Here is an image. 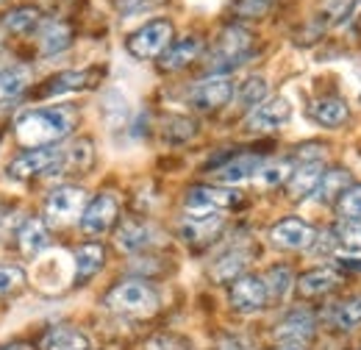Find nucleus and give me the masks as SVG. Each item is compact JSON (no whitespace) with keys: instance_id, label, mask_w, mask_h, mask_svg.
I'll return each mask as SVG.
<instances>
[{"instance_id":"obj_1","label":"nucleus","mask_w":361,"mask_h":350,"mask_svg":"<svg viewBox=\"0 0 361 350\" xmlns=\"http://www.w3.org/2000/svg\"><path fill=\"white\" fill-rule=\"evenodd\" d=\"M78 126V109L75 106H47V109H34L25 111L14 131L20 145L25 147H50L56 142H61L70 131H75Z\"/></svg>"},{"instance_id":"obj_2","label":"nucleus","mask_w":361,"mask_h":350,"mask_svg":"<svg viewBox=\"0 0 361 350\" xmlns=\"http://www.w3.org/2000/svg\"><path fill=\"white\" fill-rule=\"evenodd\" d=\"M253 53V34L242 25H226L206 59V73L209 76H226L236 70L242 61H247Z\"/></svg>"},{"instance_id":"obj_3","label":"nucleus","mask_w":361,"mask_h":350,"mask_svg":"<svg viewBox=\"0 0 361 350\" xmlns=\"http://www.w3.org/2000/svg\"><path fill=\"white\" fill-rule=\"evenodd\" d=\"M106 306L126 317H153L161 306V301H159V292L147 281L131 278V281L111 286V292L106 295Z\"/></svg>"},{"instance_id":"obj_4","label":"nucleus","mask_w":361,"mask_h":350,"mask_svg":"<svg viewBox=\"0 0 361 350\" xmlns=\"http://www.w3.org/2000/svg\"><path fill=\"white\" fill-rule=\"evenodd\" d=\"M173 34H176V28H173L170 20H150V23H145L142 28H136L134 34L128 37L126 47L139 61L161 59L164 50L173 44Z\"/></svg>"},{"instance_id":"obj_5","label":"nucleus","mask_w":361,"mask_h":350,"mask_svg":"<svg viewBox=\"0 0 361 350\" xmlns=\"http://www.w3.org/2000/svg\"><path fill=\"white\" fill-rule=\"evenodd\" d=\"M87 206H90V198L81 186H59L47 195L45 217L53 225H70L78 217H84Z\"/></svg>"},{"instance_id":"obj_6","label":"nucleus","mask_w":361,"mask_h":350,"mask_svg":"<svg viewBox=\"0 0 361 350\" xmlns=\"http://www.w3.org/2000/svg\"><path fill=\"white\" fill-rule=\"evenodd\" d=\"M186 100L197 111H220L233 100V81L228 76H209L189 89Z\"/></svg>"},{"instance_id":"obj_7","label":"nucleus","mask_w":361,"mask_h":350,"mask_svg":"<svg viewBox=\"0 0 361 350\" xmlns=\"http://www.w3.org/2000/svg\"><path fill=\"white\" fill-rule=\"evenodd\" d=\"M239 203H242V195L236 189H226V186H192L183 200L189 215H209V212H220V209H233Z\"/></svg>"},{"instance_id":"obj_8","label":"nucleus","mask_w":361,"mask_h":350,"mask_svg":"<svg viewBox=\"0 0 361 350\" xmlns=\"http://www.w3.org/2000/svg\"><path fill=\"white\" fill-rule=\"evenodd\" d=\"M270 242L283 251H309L314 248L317 231L312 222L300 217H283L270 228Z\"/></svg>"},{"instance_id":"obj_9","label":"nucleus","mask_w":361,"mask_h":350,"mask_svg":"<svg viewBox=\"0 0 361 350\" xmlns=\"http://www.w3.org/2000/svg\"><path fill=\"white\" fill-rule=\"evenodd\" d=\"M61 159V150H56L53 145L50 147H31L20 156H14L6 167V175L14 178V181H25V178H34V175H47L53 170V164Z\"/></svg>"},{"instance_id":"obj_10","label":"nucleus","mask_w":361,"mask_h":350,"mask_svg":"<svg viewBox=\"0 0 361 350\" xmlns=\"http://www.w3.org/2000/svg\"><path fill=\"white\" fill-rule=\"evenodd\" d=\"M270 303V292H267V281L259 275H242L231 284V306L239 314H253Z\"/></svg>"},{"instance_id":"obj_11","label":"nucleus","mask_w":361,"mask_h":350,"mask_svg":"<svg viewBox=\"0 0 361 350\" xmlns=\"http://www.w3.org/2000/svg\"><path fill=\"white\" fill-rule=\"evenodd\" d=\"M103 76H106V70H103V67H90V70H67V73H59V76L47 78L37 95H39V97H56V95H67V92L94 89L100 81H103Z\"/></svg>"},{"instance_id":"obj_12","label":"nucleus","mask_w":361,"mask_h":350,"mask_svg":"<svg viewBox=\"0 0 361 350\" xmlns=\"http://www.w3.org/2000/svg\"><path fill=\"white\" fill-rule=\"evenodd\" d=\"M117 215H120V200L109 192L92 198L84 217H81V231L87 236H103L106 231H111V225L117 222Z\"/></svg>"},{"instance_id":"obj_13","label":"nucleus","mask_w":361,"mask_h":350,"mask_svg":"<svg viewBox=\"0 0 361 350\" xmlns=\"http://www.w3.org/2000/svg\"><path fill=\"white\" fill-rule=\"evenodd\" d=\"M292 117V106L286 97H267L264 103H259L256 109H250L247 114V131L253 133H270L281 126H286Z\"/></svg>"},{"instance_id":"obj_14","label":"nucleus","mask_w":361,"mask_h":350,"mask_svg":"<svg viewBox=\"0 0 361 350\" xmlns=\"http://www.w3.org/2000/svg\"><path fill=\"white\" fill-rule=\"evenodd\" d=\"M226 228V219L220 212H209V215H189V217L180 219V236L183 242L200 248V245H209L214 242Z\"/></svg>"},{"instance_id":"obj_15","label":"nucleus","mask_w":361,"mask_h":350,"mask_svg":"<svg viewBox=\"0 0 361 350\" xmlns=\"http://www.w3.org/2000/svg\"><path fill=\"white\" fill-rule=\"evenodd\" d=\"M314 314L306 308H295L275 325V339L283 345H306L314 337Z\"/></svg>"},{"instance_id":"obj_16","label":"nucleus","mask_w":361,"mask_h":350,"mask_svg":"<svg viewBox=\"0 0 361 350\" xmlns=\"http://www.w3.org/2000/svg\"><path fill=\"white\" fill-rule=\"evenodd\" d=\"M159 239V231L147 222V219H126L120 228H117V248L123 253H139V251H147L153 242Z\"/></svg>"},{"instance_id":"obj_17","label":"nucleus","mask_w":361,"mask_h":350,"mask_svg":"<svg viewBox=\"0 0 361 350\" xmlns=\"http://www.w3.org/2000/svg\"><path fill=\"white\" fill-rule=\"evenodd\" d=\"M262 167H264V162L259 153H239V156H231L226 164L214 167V178L220 183H242V181L259 175Z\"/></svg>"},{"instance_id":"obj_18","label":"nucleus","mask_w":361,"mask_h":350,"mask_svg":"<svg viewBox=\"0 0 361 350\" xmlns=\"http://www.w3.org/2000/svg\"><path fill=\"white\" fill-rule=\"evenodd\" d=\"M322 175H325V164L322 162H309V164H300L292 178L286 181V195H289V200H306V198H312L317 192V186H319V181H322Z\"/></svg>"},{"instance_id":"obj_19","label":"nucleus","mask_w":361,"mask_h":350,"mask_svg":"<svg viewBox=\"0 0 361 350\" xmlns=\"http://www.w3.org/2000/svg\"><path fill=\"white\" fill-rule=\"evenodd\" d=\"M200 50H203L200 37H183V40L173 42L164 50V56L159 59V67H161L164 73H178V70L189 67V64L200 56Z\"/></svg>"},{"instance_id":"obj_20","label":"nucleus","mask_w":361,"mask_h":350,"mask_svg":"<svg viewBox=\"0 0 361 350\" xmlns=\"http://www.w3.org/2000/svg\"><path fill=\"white\" fill-rule=\"evenodd\" d=\"M342 284V275L334 270V267H317V270H309L298 278V292L303 298H319V295H328L334 292L336 286Z\"/></svg>"},{"instance_id":"obj_21","label":"nucleus","mask_w":361,"mask_h":350,"mask_svg":"<svg viewBox=\"0 0 361 350\" xmlns=\"http://www.w3.org/2000/svg\"><path fill=\"white\" fill-rule=\"evenodd\" d=\"M309 117L322 128H342L350 117V109L339 97H319L309 106Z\"/></svg>"},{"instance_id":"obj_22","label":"nucleus","mask_w":361,"mask_h":350,"mask_svg":"<svg viewBox=\"0 0 361 350\" xmlns=\"http://www.w3.org/2000/svg\"><path fill=\"white\" fill-rule=\"evenodd\" d=\"M73 44V25L64 20H45L39 28V53L59 56Z\"/></svg>"},{"instance_id":"obj_23","label":"nucleus","mask_w":361,"mask_h":350,"mask_svg":"<svg viewBox=\"0 0 361 350\" xmlns=\"http://www.w3.org/2000/svg\"><path fill=\"white\" fill-rule=\"evenodd\" d=\"M17 242H20V251L28 256V259H34V256H39L42 251H47V245H50V231H47L45 219L39 217H28L23 225H20V231H17Z\"/></svg>"},{"instance_id":"obj_24","label":"nucleus","mask_w":361,"mask_h":350,"mask_svg":"<svg viewBox=\"0 0 361 350\" xmlns=\"http://www.w3.org/2000/svg\"><path fill=\"white\" fill-rule=\"evenodd\" d=\"M42 23H45V17L37 6H17V8H8L3 14V28L8 34H17V37H28V34L39 31Z\"/></svg>"},{"instance_id":"obj_25","label":"nucleus","mask_w":361,"mask_h":350,"mask_svg":"<svg viewBox=\"0 0 361 350\" xmlns=\"http://www.w3.org/2000/svg\"><path fill=\"white\" fill-rule=\"evenodd\" d=\"M94 162V147L90 139H78L67 153H61V159L53 164V170L47 175H61V173H84L90 170Z\"/></svg>"},{"instance_id":"obj_26","label":"nucleus","mask_w":361,"mask_h":350,"mask_svg":"<svg viewBox=\"0 0 361 350\" xmlns=\"http://www.w3.org/2000/svg\"><path fill=\"white\" fill-rule=\"evenodd\" d=\"M350 186H353L350 170H345V167H331V170H325V175H322L314 198L319 203H339V198H342Z\"/></svg>"},{"instance_id":"obj_27","label":"nucleus","mask_w":361,"mask_h":350,"mask_svg":"<svg viewBox=\"0 0 361 350\" xmlns=\"http://www.w3.org/2000/svg\"><path fill=\"white\" fill-rule=\"evenodd\" d=\"M106 262V251H103V245L100 242H87V245H81L78 251H75V286H81V284H87L92 275H97V270L103 267Z\"/></svg>"},{"instance_id":"obj_28","label":"nucleus","mask_w":361,"mask_h":350,"mask_svg":"<svg viewBox=\"0 0 361 350\" xmlns=\"http://www.w3.org/2000/svg\"><path fill=\"white\" fill-rule=\"evenodd\" d=\"M31 81H34V73L25 64H14V67L0 70V103H8L14 97H20L25 89L31 87Z\"/></svg>"},{"instance_id":"obj_29","label":"nucleus","mask_w":361,"mask_h":350,"mask_svg":"<svg viewBox=\"0 0 361 350\" xmlns=\"http://www.w3.org/2000/svg\"><path fill=\"white\" fill-rule=\"evenodd\" d=\"M250 264V253L245 251H228L226 256H220L212 267V278L220 284H233L236 278H242V272Z\"/></svg>"},{"instance_id":"obj_30","label":"nucleus","mask_w":361,"mask_h":350,"mask_svg":"<svg viewBox=\"0 0 361 350\" xmlns=\"http://www.w3.org/2000/svg\"><path fill=\"white\" fill-rule=\"evenodd\" d=\"M42 350H90V339L75 328H50L42 337Z\"/></svg>"},{"instance_id":"obj_31","label":"nucleus","mask_w":361,"mask_h":350,"mask_svg":"<svg viewBox=\"0 0 361 350\" xmlns=\"http://www.w3.org/2000/svg\"><path fill=\"white\" fill-rule=\"evenodd\" d=\"M195 133H197L195 120L180 117V114H170V117H164V123H161V136H164V142H170V145L189 142Z\"/></svg>"},{"instance_id":"obj_32","label":"nucleus","mask_w":361,"mask_h":350,"mask_svg":"<svg viewBox=\"0 0 361 350\" xmlns=\"http://www.w3.org/2000/svg\"><path fill=\"white\" fill-rule=\"evenodd\" d=\"M331 320H334V325L342 328V331L361 325V295H353V298L336 303L334 311H331Z\"/></svg>"},{"instance_id":"obj_33","label":"nucleus","mask_w":361,"mask_h":350,"mask_svg":"<svg viewBox=\"0 0 361 350\" xmlns=\"http://www.w3.org/2000/svg\"><path fill=\"white\" fill-rule=\"evenodd\" d=\"M264 281H267V292H270L272 303L286 301L289 289L295 286V278H292V270H289V267H272Z\"/></svg>"},{"instance_id":"obj_34","label":"nucleus","mask_w":361,"mask_h":350,"mask_svg":"<svg viewBox=\"0 0 361 350\" xmlns=\"http://www.w3.org/2000/svg\"><path fill=\"white\" fill-rule=\"evenodd\" d=\"M292 164H289V159H275V162H264V167L259 170V183L264 186V189H275V186H281V183H286L289 178H292Z\"/></svg>"},{"instance_id":"obj_35","label":"nucleus","mask_w":361,"mask_h":350,"mask_svg":"<svg viewBox=\"0 0 361 350\" xmlns=\"http://www.w3.org/2000/svg\"><path fill=\"white\" fill-rule=\"evenodd\" d=\"M334 239L348 253H361V219H339V225L334 228Z\"/></svg>"},{"instance_id":"obj_36","label":"nucleus","mask_w":361,"mask_h":350,"mask_svg":"<svg viewBox=\"0 0 361 350\" xmlns=\"http://www.w3.org/2000/svg\"><path fill=\"white\" fill-rule=\"evenodd\" d=\"M128 100L120 95V92H109L106 97H103V117H106V123L111 126V128H120L126 120H128Z\"/></svg>"},{"instance_id":"obj_37","label":"nucleus","mask_w":361,"mask_h":350,"mask_svg":"<svg viewBox=\"0 0 361 350\" xmlns=\"http://www.w3.org/2000/svg\"><path fill=\"white\" fill-rule=\"evenodd\" d=\"M267 97V81L262 76H250L242 87H239V100L247 106V109H256L259 103H264Z\"/></svg>"},{"instance_id":"obj_38","label":"nucleus","mask_w":361,"mask_h":350,"mask_svg":"<svg viewBox=\"0 0 361 350\" xmlns=\"http://www.w3.org/2000/svg\"><path fill=\"white\" fill-rule=\"evenodd\" d=\"M336 212L342 219H361V183H353L336 203Z\"/></svg>"},{"instance_id":"obj_39","label":"nucleus","mask_w":361,"mask_h":350,"mask_svg":"<svg viewBox=\"0 0 361 350\" xmlns=\"http://www.w3.org/2000/svg\"><path fill=\"white\" fill-rule=\"evenodd\" d=\"M23 284H25V272H23V267H14V264H0V295L17 292Z\"/></svg>"},{"instance_id":"obj_40","label":"nucleus","mask_w":361,"mask_h":350,"mask_svg":"<svg viewBox=\"0 0 361 350\" xmlns=\"http://www.w3.org/2000/svg\"><path fill=\"white\" fill-rule=\"evenodd\" d=\"M272 6V0H239L236 3V11L242 17H262L267 14V8Z\"/></svg>"},{"instance_id":"obj_41","label":"nucleus","mask_w":361,"mask_h":350,"mask_svg":"<svg viewBox=\"0 0 361 350\" xmlns=\"http://www.w3.org/2000/svg\"><path fill=\"white\" fill-rule=\"evenodd\" d=\"M147 350H192V348L180 337H156V339H150Z\"/></svg>"},{"instance_id":"obj_42","label":"nucleus","mask_w":361,"mask_h":350,"mask_svg":"<svg viewBox=\"0 0 361 350\" xmlns=\"http://www.w3.org/2000/svg\"><path fill=\"white\" fill-rule=\"evenodd\" d=\"M217 350H256V345L245 337H223Z\"/></svg>"},{"instance_id":"obj_43","label":"nucleus","mask_w":361,"mask_h":350,"mask_svg":"<svg viewBox=\"0 0 361 350\" xmlns=\"http://www.w3.org/2000/svg\"><path fill=\"white\" fill-rule=\"evenodd\" d=\"M336 264L345 267V270H348V264H350V270H359L361 272V259L359 256H353V253H348V256H336Z\"/></svg>"},{"instance_id":"obj_44","label":"nucleus","mask_w":361,"mask_h":350,"mask_svg":"<svg viewBox=\"0 0 361 350\" xmlns=\"http://www.w3.org/2000/svg\"><path fill=\"white\" fill-rule=\"evenodd\" d=\"M114 3H117L120 11H131V8H136V6H142L145 0H114Z\"/></svg>"},{"instance_id":"obj_45","label":"nucleus","mask_w":361,"mask_h":350,"mask_svg":"<svg viewBox=\"0 0 361 350\" xmlns=\"http://www.w3.org/2000/svg\"><path fill=\"white\" fill-rule=\"evenodd\" d=\"M0 350H34L31 345H25V342H11V345H6V348Z\"/></svg>"},{"instance_id":"obj_46","label":"nucleus","mask_w":361,"mask_h":350,"mask_svg":"<svg viewBox=\"0 0 361 350\" xmlns=\"http://www.w3.org/2000/svg\"><path fill=\"white\" fill-rule=\"evenodd\" d=\"M275 350H306V345H281V348Z\"/></svg>"},{"instance_id":"obj_47","label":"nucleus","mask_w":361,"mask_h":350,"mask_svg":"<svg viewBox=\"0 0 361 350\" xmlns=\"http://www.w3.org/2000/svg\"><path fill=\"white\" fill-rule=\"evenodd\" d=\"M0 3H3V0H0Z\"/></svg>"}]
</instances>
